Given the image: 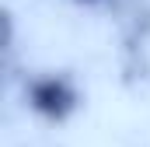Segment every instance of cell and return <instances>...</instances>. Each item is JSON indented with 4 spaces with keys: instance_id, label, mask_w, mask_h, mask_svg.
Listing matches in <instances>:
<instances>
[{
    "instance_id": "cell-1",
    "label": "cell",
    "mask_w": 150,
    "mask_h": 147,
    "mask_svg": "<svg viewBox=\"0 0 150 147\" xmlns=\"http://www.w3.org/2000/svg\"><path fill=\"white\" fill-rule=\"evenodd\" d=\"M28 105L49 123H63L80 105V91L67 74H38L28 81Z\"/></svg>"
},
{
    "instance_id": "cell-2",
    "label": "cell",
    "mask_w": 150,
    "mask_h": 147,
    "mask_svg": "<svg viewBox=\"0 0 150 147\" xmlns=\"http://www.w3.org/2000/svg\"><path fill=\"white\" fill-rule=\"evenodd\" d=\"M80 4H94V0H80Z\"/></svg>"
}]
</instances>
